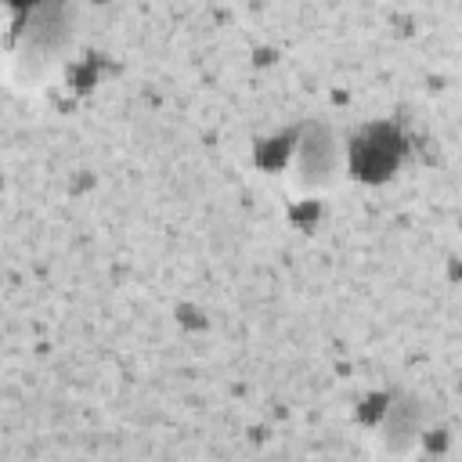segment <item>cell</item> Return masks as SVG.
Segmentation results:
<instances>
[{
  "label": "cell",
  "mask_w": 462,
  "mask_h": 462,
  "mask_svg": "<svg viewBox=\"0 0 462 462\" xmlns=\"http://www.w3.org/2000/svg\"><path fill=\"white\" fill-rule=\"evenodd\" d=\"M383 440H386V448H393L397 455H408V451L415 448L419 426L411 422V411H408V408H393V411H390V419L383 422Z\"/></svg>",
  "instance_id": "obj_2"
},
{
  "label": "cell",
  "mask_w": 462,
  "mask_h": 462,
  "mask_svg": "<svg viewBox=\"0 0 462 462\" xmlns=\"http://www.w3.org/2000/svg\"><path fill=\"white\" fill-rule=\"evenodd\" d=\"M336 170H339V152H336V144L325 134L307 137L296 148V155H292V180H300L310 191L314 188H325L336 177Z\"/></svg>",
  "instance_id": "obj_1"
}]
</instances>
